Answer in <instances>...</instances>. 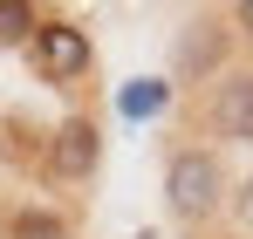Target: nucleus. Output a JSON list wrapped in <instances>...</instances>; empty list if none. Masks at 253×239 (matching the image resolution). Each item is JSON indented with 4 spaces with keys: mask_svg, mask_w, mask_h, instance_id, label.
I'll return each instance as SVG.
<instances>
[{
    "mask_svg": "<svg viewBox=\"0 0 253 239\" xmlns=\"http://www.w3.org/2000/svg\"><path fill=\"white\" fill-rule=\"evenodd\" d=\"M165 205L171 219L185 226V233H199L212 219H226V205H233V178H226V158L212 151V144H171L165 158Z\"/></svg>",
    "mask_w": 253,
    "mask_h": 239,
    "instance_id": "f257e3e1",
    "label": "nucleus"
},
{
    "mask_svg": "<svg viewBox=\"0 0 253 239\" xmlns=\"http://www.w3.org/2000/svg\"><path fill=\"white\" fill-rule=\"evenodd\" d=\"M233 41H240L233 35V14H199V21H185V35L171 48V76L212 89V82L233 69Z\"/></svg>",
    "mask_w": 253,
    "mask_h": 239,
    "instance_id": "f03ea898",
    "label": "nucleus"
},
{
    "mask_svg": "<svg viewBox=\"0 0 253 239\" xmlns=\"http://www.w3.org/2000/svg\"><path fill=\"white\" fill-rule=\"evenodd\" d=\"M28 69L55 89H69V82H83L96 69V41L76 28V21H62V14H42V28L28 41Z\"/></svg>",
    "mask_w": 253,
    "mask_h": 239,
    "instance_id": "7ed1b4c3",
    "label": "nucleus"
},
{
    "mask_svg": "<svg viewBox=\"0 0 253 239\" xmlns=\"http://www.w3.org/2000/svg\"><path fill=\"white\" fill-rule=\"evenodd\" d=\"M96 164H103V130L89 110H69V117L48 130V151H42V171L55 185H89L96 178Z\"/></svg>",
    "mask_w": 253,
    "mask_h": 239,
    "instance_id": "20e7f679",
    "label": "nucleus"
},
{
    "mask_svg": "<svg viewBox=\"0 0 253 239\" xmlns=\"http://www.w3.org/2000/svg\"><path fill=\"white\" fill-rule=\"evenodd\" d=\"M206 130L219 144H253V62H233L206 89Z\"/></svg>",
    "mask_w": 253,
    "mask_h": 239,
    "instance_id": "39448f33",
    "label": "nucleus"
},
{
    "mask_svg": "<svg viewBox=\"0 0 253 239\" xmlns=\"http://www.w3.org/2000/svg\"><path fill=\"white\" fill-rule=\"evenodd\" d=\"M0 239H76V219H69L62 205H48V199H21L7 212Z\"/></svg>",
    "mask_w": 253,
    "mask_h": 239,
    "instance_id": "423d86ee",
    "label": "nucleus"
},
{
    "mask_svg": "<svg viewBox=\"0 0 253 239\" xmlns=\"http://www.w3.org/2000/svg\"><path fill=\"white\" fill-rule=\"evenodd\" d=\"M117 110H124L130 123L165 117V110H171V82H165V76H137V82H124V89H117Z\"/></svg>",
    "mask_w": 253,
    "mask_h": 239,
    "instance_id": "0eeeda50",
    "label": "nucleus"
},
{
    "mask_svg": "<svg viewBox=\"0 0 253 239\" xmlns=\"http://www.w3.org/2000/svg\"><path fill=\"white\" fill-rule=\"evenodd\" d=\"M35 28H42V14H35V7L0 0V48H7V41H21V48H28V41H35Z\"/></svg>",
    "mask_w": 253,
    "mask_h": 239,
    "instance_id": "6e6552de",
    "label": "nucleus"
},
{
    "mask_svg": "<svg viewBox=\"0 0 253 239\" xmlns=\"http://www.w3.org/2000/svg\"><path fill=\"white\" fill-rule=\"evenodd\" d=\"M226 219L240 226V239H253V171L233 185V205H226Z\"/></svg>",
    "mask_w": 253,
    "mask_h": 239,
    "instance_id": "1a4fd4ad",
    "label": "nucleus"
},
{
    "mask_svg": "<svg viewBox=\"0 0 253 239\" xmlns=\"http://www.w3.org/2000/svg\"><path fill=\"white\" fill-rule=\"evenodd\" d=\"M226 14H233V35H240V41L253 48V0H240V7H226Z\"/></svg>",
    "mask_w": 253,
    "mask_h": 239,
    "instance_id": "9d476101",
    "label": "nucleus"
},
{
    "mask_svg": "<svg viewBox=\"0 0 253 239\" xmlns=\"http://www.w3.org/2000/svg\"><path fill=\"white\" fill-rule=\"evenodd\" d=\"M137 239H151V233H137Z\"/></svg>",
    "mask_w": 253,
    "mask_h": 239,
    "instance_id": "9b49d317",
    "label": "nucleus"
},
{
    "mask_svg": "<svg viewBox=\"0 0 253 239\" xmlns=\"http://www.w3.org/2000/svg\"><path fill=\"white\" fill-rule=\"evenodd\" d=\"M0 226H7V219H0Z\"/></svg>",
    "mask_w": 253,
    "mask_h": 239,
    "instance_id": "f8f14e48",
    "label": "nucleus"
}]
</instances>
